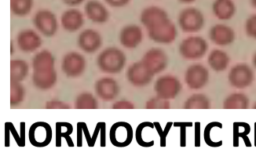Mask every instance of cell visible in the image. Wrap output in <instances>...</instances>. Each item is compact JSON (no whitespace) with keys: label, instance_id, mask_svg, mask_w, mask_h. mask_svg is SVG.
<instances>
[{"label":"cell","instance_id":"cell-1","mask_svg":"<svg viewBox=\"0 0 256 149\" xmlns=\"http://www.w3.org/2000/svg\"><path fill=\"white\" fill-rule=\"evenodd\" d=\"M126 61V55L121 49L117 47H107L98 54L96 64L104 73L117 74L124 69Z\"/></svg>","mask_w":256,"mask_h":149},{"label":"cell","instance_id":"cell-2","mask_svg":"<svg viewBox=\"0 0 256 149\" xmlns=\"http://www.w3.org/2000/svg\"><path fill=\"white\" fill-rule=\"evenodd\" d=\"M208 50L207 41L198 35L186 37L179 44V53L186 60L201 59Z\"/></svg>","mask_w":256,"mask_h":149},{"label":"cell","instance_id":"cell-3","mask_svg":"<svg viewBox=\"0 0 256 149\" xmlns=\"http://www.w3.org/2000/svg\"><path fill=\"white\" fill-rule=\"evenodd\" d=\"M205 24L203 13L195 7L184 8L178 15V25L185 33L200 31Z\"/></svg>","mask_w":256,"mask_h":149},{"label":"cell","instance_id":"cell-4","mask_svg":"<svg viewBox=\"0 0 256 149\" xmlns=\"http://www.w3.org/2000/svg\"><path fill=\"white\" fill-rule=\"evenodd\" d=\"M227 79L233 88L245 89L253 83L254 71L246 63H237L229 70Z\"/></svg>","mask_w":256,"mask_h":149},{"label":"cell","instance_id":"cell-5","mask_svg":"<svg viewBox=\"0 0 256 149\" xmlns=\"http://www.w3.org/2000/svg\"><path fill=\"white\" fill-rule=\"evenodd\" d=\"M148 37L159 44H170L176 39L178 32L176 25L170 18L160 22L159 24L147 29Z\"/></svg>","mask_w":256,"mask_h":149},{"label":"cell","instance_id":"cell-6","mask_svg":"<svg viewBox=\"0 0 256 149\" xmlns=\"http://www.w3.org/2000/svg\"><path fill=\"white\" fill-rule=\"evenodd\" d=\"M182 83L180 80L170 74H165L158 77L154 83V91L157 96L164 99H174L180 93Z\"/></svg>","mask_w":256,"mask_h":149},{"label":"cell","instance_id":"cell-7","mask_svg":"<svg viewBox=\"0 0 256 149\" xmlns=\"http://www.w3.org/2000/svg\"><path fill=\"white\" fill-rule=\"evenodd\" d=\"M33 24L40 34L52 37L58 30V20L56 15L48 9H40L33 16Z\"/></svg>","mask_w":256,"mask_h":149},{"label":"cell","instance_id":"cell-8","mask_svg":"<svg viewBox=\"0 0 256 149\" xmlns=\"http://www.w3.org/2000/svg\"><path fill=\"white\" fill-rule=\"evenodd\" d=\"M184 81L189 89L200 90L204 88L209 81V70L203 64H191L185 71Z\"/></svg>","mask_w":256,"mask_h":149},{"label":"cell","instance_id":"cell-9","mask_svg":"<svg viewBox=\"0 0 256 149\" xmlns=\"http://www.w3.org/2000/svg\"><path fill=\"white\" fill-rule=\"evenodd\" d=\"M85 57L76 51L66 53L61 60L62 72L70 78H76L81 76L86 69Z\"/></svg>","mask_w":256,"mask_h":149},{"label":"cell","instance_id":"cell-10","mask_svg":"<svg viewBox=\"0 0 256 149\" xmlns=\"http://www.w3.org/2000/svg\"><path fill=\"white\" fill-rule=\"evenodd\" d=\"M141 61L153 75H156L166 69L169 63V58L164 50L153 47L143 54Z\"/></svg>","mask_w":256,"mask_h":149},{"label":"cell","instance_id":"cell-11","mask_svg":"<svg viewBox=\"0 0 256 149\" xmlns=\"http://www.w3.org/2000/svg\"><path fill=\"white\" fill-rule=\"evenodd\" d=\"M109 137H110L111 143L115 147H119V148L127 147L128 145L131 144L134 137L133 128L128 122H125V121L115 122L110 128Z\"/></svg>","mask_w":256,"mask_h":149},{"label":"cell","instance_id":"cell-12","mask_svg":"<svg viewBox=\"0 0 256 149\" xmlns=\"http://www.w3.org/2000/svg\"><path fill=\"white\" fill-rule=\"evenodd\" d=\"M28 137L33 146L38 148L45 147L49 145L52 140V128L44 121L35 122L29 128Z\"/></svg>","mask_w":256,"mask_h":149},{"label":"cell","instance_id":"cell-13","mask_svg":"<svg viewBox=\"0 0 256 149\" xmlns=\"http://www.w3.org/2000/svg\"><path fill=\"white\" fill-rule=\"evenodd\" d=\"M153 77L154 75L144 66L141 60L132 63L126 71L128 82L137 88L147 86L152 81Z\"/></svg>","mask_w":256,"mask_h":149},{"label":"cell","instance_id":"cell-14","mask_svg":"<svg viewBox=\"0 0 256 149\" xmlns=\"http://www.w3.org/2000/svg\"><path fill=\"white\" fill-rule=\"evenodd\" d=\"M95 94L103 101H112L120 93L118 82L112 77H101L94 84Z\"/></svg>","mask_w":256,"mask_h":149},{"label":"cell","instance_id":"cell-15","mask_svg":"<svg viewBox=\"0 0 256 149\" xmlns=\"http://www.w3.org/2000/svg\"><path fill=\"white\" fill-rule=\"evenodd\" d=\"M102 42L103 39L101 34L92 28L81 31L77 37L78 47L86 53H94L98 51L102 46Z\"/></svg>","mask_w":256,"mask_h":149},{"label":"cell","instance_id":"cell-16","mask_svg":"<svg viewBox=\"0 0 256 149\" xmlns=\"http://www.w3.org/2000/svg\"><path fill=\"white\" fill-rule=\"evenodd\" d=\"M119 42L127 49H135L143 40V30L139 25H125L119 32Z\"/></svg>","mask_w":256,"mask_h":149},{"label":"cell","instance_id":"cell-17","mask_svg":"<svg viewBox=\"0 0 256 149\" xmlns=\"http://www.w3.org/2000/svg\"><path fill=\"white\" fill-rule=\"evenodd\" d=\"M16 44L22 52L30 53L41 47L42 38L36 31L32 29H24L19 31L16 35Z\"/></svg>","mask_w":256,"mask_h":149},{"label":"cell","instance_id":"cell-18","mask_svg":"<svg viewBox=\"0 0 256 149\" xmlns=\"http://www.w3.org/2000/svg\"><path fill=\"white\" fill-rule=\"evenodd\" d=\"M235 31L226 24H215L209 30V39L218 46H227L234 42Z\"/></svg>","mask_w":256,"mask_h":149},{"label":"cell","instance_id":"cell-19","mask_svg":"<svg viewBox=\"0 0 256 149\" xmlns=\"http://www.w3.org/2000/svg\"><path fill=\"white\" fill-rule=\"evenodd\" d=\"M105 126L106 124L104 122H98L95 130H94V134L93 136H90L89 131L87 129V126L84 122H78L77 123V146L81 147L82 146V136L84 135L86 137L87 143L90 147H93L95 144V140L97 135L101 134L102 138L100 140V146L101 147H105L106 146V139H105Z\"/></svg>","mask_w":256,"mask_h":149},{"label":"cell","instance_id":"cell-20","mask_svg":"<svg viewBox=\"0 0 256 149\" xmlns=\"http://www.w3.org/2000/svg\"><path fill=\"white\" fill-rule=\"evenodd\" d=\"M60 24L62 28L67 32H77L84 25V15L80 10L76 8L67 9L61 14Z\"/></svg>","mask_w":256,"mask_h":149},{"label":"cell","instance_id":"cell-21","mask_svg":"<svg viewBox=\"0 0 256 149\" xmlns=\"http://www.w3.org/2000/svg\"><path fill=\"white\" fill-rule=\"evenodd\" d=\"M86 17L96 24H103L109 19V11L103 3L98 0H88L84 6Z\"/></svg>","mask_w":256,"mask_h":149},{"label":"cell","instance_id":"cell-22","mask_svg":"<svg viewBox=\"0 0 256 149\" xmlns=\"http://www.w3.org/2000/svg\"><path fill=\"white\" fill-rule=\"evenodd\" d=\"M168 18V13L158 6H148L144 8L140 14V22L146 30Z\"/></svg>","mask_w":256,"mask_h":149},{"label":"cell","instance_id":"cell-23","mask_svg":"<svg viewBox=\"0 0 256 149\" xmlns=\"http://www.w3.org/2000/svg\"><path fill=\"white\" fill-rule=\"evenodd\" d=\"M33 85L42 91L49 90L57 83V72L55 69L46 71H33L32 73Z\"/></svg>","mask_w":256,"mask_h":149},{"label":"cell","instance_id":"cell-24","mask_svg":"<svg viewBox=\"0 0 256 149\" xmlns=\"http://www.w3.org/2000/svg\"><path fill=\"white\" fill-rule=\"evenodd\" d=\"M207 63L209 67L215 72L225 71L230 63V57L227 52L222 49H213L210 51L207 57Z\"/></svg>","mask_w":256,"mask_h":149},{"label":"cell","instance_id":"cell-25","mask_svg":"<svg viewBox=\"0 0 256 149\" xmlns=\"http://www.w3.org/2000/svg\"><path fill=\"white\" fill-rule=\"evenodd\" d=\"M236 5L233 0H214L212 3V12L219 20H229L236 13Z\"/></svg>","mask_w":256,"mask_h":149},{"label":"cell","instance_id":"cell-26","mask_svg":"<svg viewBox=\"0 0 256 149\" xmlns=\"http://www.w3.org/2000/svg\"><path fill=\"white\" fill-rule=\"evenodd\" d=\"M31 64L33 71L53 70L55 69V57L50 51L43 49L33 56Z\"/></svg>","mask_w":256,"mask_h":149},{"label":"cell","instance_id":"cell-27","mask_svg":"<svg viewBox=\"0 0 256 149\" xmlns=\"http://www.w3.org/2000/svg\"><path fill=\"white\" fill-rule=\"evenodd\" d=\"M249 107V98L242 92L229 94L223 100L224 109H247Z\"/></svg>","mask_w":256,"mask_h":149},{"label":"cell","instance_id":"cell-28","mask_svg":"<svg viewBox=\"0 0 256 149\" xmlns=\"http://www.w3.org/2000/svg\"><path fill=\"white\" fill-rule=\"evenodd\" d=\"M29 74V64L23 59L10 61V80L22 82Z\"/></svg>","mask_w":256,"mask_h":149},{"label":"cell","instance_id":"cell-29","mask_svg":"<svg viewBox=\"0 0 256 149\" xmlns=\"http://www.w3.org/2000/svg\"><path fill=\"white\" fill-rule=\"evenodd\" d=\"M251 132V127L246 122H234L233 123V146H239V139L242 138L247 147L251 146L250 139L248 138L249 133Z\"/></svg>","mask_w":256,"mask_h":149},{"label":"cell","instance_id":"cell-30","mask_svg":"<svg viewBox=\"0 0 256 149\" xmlns=\"http://www.w3.org/2000/svg\"><path fill=\"white\" fill-rule=\"evenodd\" d=\"M211 107L210 99L203 93L190 95L184 102V109H209Z\"/></svg>","mask_w":256,"mask_h":149},{"label":"cell","instance_id":"cell-31","mask_svg":"<svg viewBox=\"0 0 256 149\" xmlns=\"http://www.w3.org/2000/svg\"><path fill=\"white\" fill-rule=\"evenodd\" d=\"M56 127V146L60 147L62 143V139H65L66 142L68 143L69 147H73V141L70 138V135L73 131L72 124L68 122H57L55 124Z\"/></svg>","mask_w":256,"mask_h":149},{"label":"cell","instance_id":"cell-32","mask_svg":"<svg viewBox=\"0 0 256 149\" xmlns=\"http://www.w3.org/2000/svg\"><path fill=\"white\" fill-rule=\"evenodd\" d=\"M25 87L19 81L10 80V106H19L25 99Z\"/></svg>","mask_w":256,"mask_h":149},{"label":"cell","instance_id":"cell-33","mask_svg":"<svg viewBox=\"0 0 256 149\" xmlns=\"http://www.w3.org/2000/svg\"><path fill=\"white\" fill-rule=\"evenodd\" d=\"M75 109H97L98 100L91 92L80 93L74 101Z\"/></svg>","mask_w":256,"mask_h":149},{"label":"cell","instance_id":"cell-34","mask_svg":"<svg viewBox=\"0 0 256 149\" xmlns=\"http://www.w3.org/2000/svg\"><path fill=\"white\" fill-rule=\"evenodd\" d=\"M34 5L33 0H10L11 13L17 17L27 16Z\"/></svg>","mask_w":256,"mask_h":149},{"label":"cell","instance_id":"cell-35","mask_svg":"<svg viewBox=\"0 0 256 149\" xmlns=\"http://www.w3.org/2000/svg\"><path fill=\"white\" fill-rule=\"evenodd\" d=\"M216 127H223L222 123L220 122H217V121H214V122H210L209 124L206 125L205 129H204V141L205 143L210 146V147H220L223 143L222 140L220 141H215L212 139V131L216 128Z\"/></svg>","mask_w":256,"mask_h":149},{"label":"cell","instance_id":"cell-36","mask_svg":"<svg viewBox=\"0 0 256 149\" xmlns=\"http://www.w3.org/2000/svg\"><path fill=\"white\" fill-rule=\"evenodd\" d=\"M151 122L145 121L140 123L137 128H136V132H135V137H136V141L137 143L142 146V147H151L154 145V140H147L144 138V135L146 134V128L150 125Z\"/></svg>","mask_w":256,"mask_h":149},{"label":"cell","instance_id":"cell-37","mask_svg":"<svg viewBox=\"0 0 256 149\" xmlns=\"http://www.w3.org/2000/svg\"><path fill=\"white\" fill-rule=\"evenodd\" d=\"M145 108L146 109H169L170 102L168 99H164L156 95L147 100L145 104Z\"/></svg>","mask_w":256,"mask_h":149},{"label":"cell","instance_id":"cell-38","mask_svg":"<svg viewBox=\"0 0 256 149\" xmlns=\"http://www.w3.org/2000/svg\"><path fill=\"white\" fill-rule=\"evenodd\" d=\"M245 33L248 37L256 39V13L250 15L245 21Z\"/></svg>","mask_w":256,"mask_h":149},{"label":"cell","instance_id":"cell-39","mask_svg":"<svg viewBox=\"0 0 256 149\" xmlns=\"http://www.w3.org/2000/svg\"><path fill=\"white\" fill-rule=\"evenodd\" d=\"M172 122H168L165 126V128H162L160 126V124L158 122H154V126H155V129L160 137V144L162 147H165L166 145V139H167V135H168V132L170 131L171 129V126H172Z\"/></svg>","mask_w":256,"mask_h":149},{"label":"cell","instance_id":"cell-40","mask_svg":"<svg viewBox=\"0 0 256 149\" xmlns=\"http://www.w3.org/2000/svg\"><path fill=\"white\" fill-rule=\"evenodd\" d=\"M174 125L176 127H179L180 129V139H179V143L181 147H185L186 146V130L188 127L192 126L191 122H175Z\"/></svg>","mask_w":256,"mask_h":149},{"label":"cell","instance_id":"cell-41","mask_svg":"<svg viewBox=\"0 0 256 149\" xmlns=\"http://www.w3.org/2000/svg\"><path fill=\"white\" fill-rule=\"evenodd\" d=\"M46 109H70V105L59 99H51L45 103Z\"/></svg>","mask_w":256,"mask_h":149},{"label":"cell","instance_id":"cell-42","mask_svg":"<svg viewBox=\"0 0 256 149\" xmlns=\"http://www.w3.org/2000/svg\"><path fill=\"white\" fill-rule=\"evenodd\" d=\"M5 126L8 127V129L10 130V132L14 135V138L18 144L19 147H23L25 146V138H24V134L25 132H22L20 135L15 131V128H14V125L11 123V122H6L5 123Z\"/></svg>","mask_w":256,"mask_h":149},{"label":"cell","instance_id":"cell-43","mask_svg":"<svg viewBox=\"0 0 256 149\" xmlns=\"http://www.w3.org/2000/svg\"><path fill=\"white\" fill-rule=\"evenodd\" d=\"M112 109H134L135 106L133 104V102L126 100V99H122V100H118L115 101L112 106Z\"/></svg>","mask_w":256,"mask_h":149},{"label":"cell","instance_id":"cell-44","mask_svg":"<svg viewBox=\"0 0 256 149\" xmlns=\"http://www.w3.org/2000/svg\"><path fill=\"white\" fill-rule=\"evenodd\" d=\"M109 6L113 8H121L129 4L131 0H104Z\"/></svg>","mask_w":256,"mask_h":149},{"label":"cell","instance_id":"cell-45","mask_svg":"<svg viewBox=\"0 0 256 149\" xmlns=\"http://www.w3.org/2000/svg\"><path fill=\"white\" fill-rule=\"evenodd\" d=\"M195 146H200V123H195Z\"/></svg>","mask_w":256,"mask_h":149},{"label":"cell","instance_id":"cell-46","mask_svg":"<svg viewBox=\"0 0 256 149\" xmlns=\"http://www.w3.org/2000/svg\"><path fill=\"white\" fill-rule=\"evenodd\" d=\"M85 0H62V2L64 4H66L67 6H70V7H75V6H78L80 4H82Z\"/></svg>","mask_w":256,"mask_h":149},{"label":"cell","instance_id":"cell-47","mask_svg":"<svg viewBox=\"0 0 256 149\" xmlns=\"http://www.w3.org/2000/svg\"><path fill=\"white\" fill-rule=\"evenodd\" d=\"M252 65H253V67L256 69V52L253 54V56H252Z\"/></svg>","mask_w":256,"mask_h":149},{"label":"cell","instance_id":"cell-48","mask_svg":"<svg viewBox=\"0 0 256 149\" xmlns=\"http://www.w3.org/2000/svg\"><path fill=\"white\" fill-rule=\"evenodd\" d=\"M178 1L181 2V3H184V4H190V3L195 2L196 0H178Z\"/></svg>","mask_w":256,"mask_h":149},{"label":"cell","instance_id":"cell-49","mask_svg":"<svg viewBox=\"0 0 256 149\" xmlns=\"http://www.w3.org/2000/svg\"><path fill=\"white\" fill-rule=\"evenodd\" d=\"M254 146L256 147V122L254 123Z\"/></svg>","mask_w":256,"mask_h":149},{"label":"cell","instance_id":"cell-50","mask_svg":"<svg viewBox=\"0 0 256 149\" xmlns=\"http://www.w3.org/2000/svg\"><path fill=\"white\" fill-rule=\"evenodd\" d=\"M250 4H251V6H252L253 8L256 9V0H250Z\"/></svg>","mask_w":256,"mask_h":149},{"label":"cell","instance_id":"cell-51","mask_svg":"<svg viewBox=\"0 0 256 149\" xmlns=\"http://www.w3.org/2000/svg\"><path fill=\"white\" fill-rule=\"evenodd\" d=\"M13 53V42L11 41V54Z\"/></svg>","mask_w":256,"mask_h":149},{"label":"cell","instance_id":"cell-52","mask_svg":"<svg viewBox=\"0 0 256 149\" xmlns=\"http://www.w3.org/2000/svg\"><path fill=\"white\" fill-rule=\"evenodd\" d=\"M253 109H256V101H255V103H254V105H253Z\"/></svg>","mask_w":256,"mask_h":149}]
</instances>
